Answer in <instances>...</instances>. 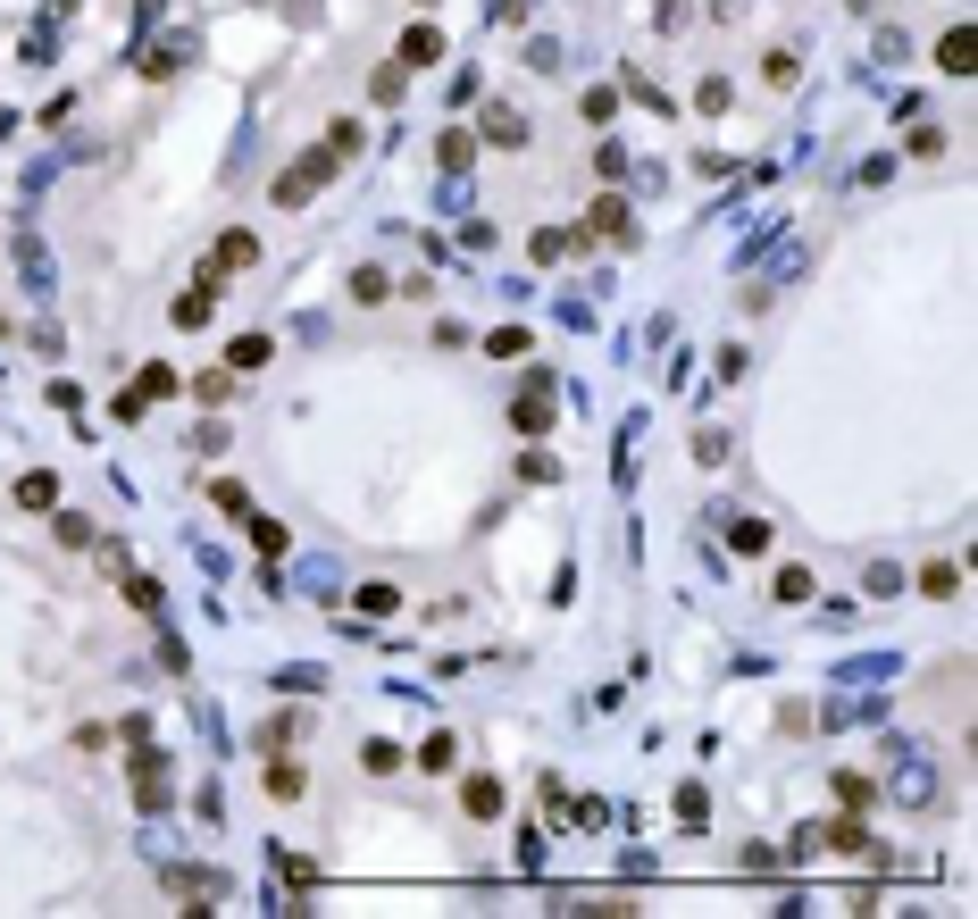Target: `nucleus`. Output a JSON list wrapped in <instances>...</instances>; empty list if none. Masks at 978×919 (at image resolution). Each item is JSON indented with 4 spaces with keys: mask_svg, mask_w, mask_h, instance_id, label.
I'll use <instances>...</instances> for the list:
<instances>
[{
    "mask_svg": "<svg viewBox=\"0 0 978 919\" xmlns=\"http://www.w3.org/2000/svg\"><path fill=\"white\" fill-rule=\"evenodd\" d=\"M251 259H260V243H251V234H226V243H218V268H251Z\"/></svg>",
    "mask_w": 978,
    "mask_h": 919,
    "instance_id": "f257e3e1",
    "label": "nucleus"
},
{
    "mask_svg": "<svg viewBox=\"0 0 978 919\" xmlns=\"http://www.w3.org/2000/svg\"><path fill=\"white\" fill-rule=\"evenodd\" d=\"M17 502H26V510H51L59 485H51V477H26V485H17Z\"/></svg>",
    "mask_w": 978,
    "mask_h": 919,
    "instance_id": "f03ea898",
    "label": "nucleus"
},
{
    "mask_svg": "<svg viewBox=\"0 0 978 919\" xmlns=\"http://www.w3.org/2000/svg\"><path fill=\"white\" fill-rule=\"evenodd\" d=\"M469 811H477V819H494V811H502V786H485V777H477V786H469Z\"/></svg>",
    "mask_w": 978,
    "mask_h": 919,
    "instance_id": "7ed1b4c3",
    "label": "nucleus"
}]
</instances>
